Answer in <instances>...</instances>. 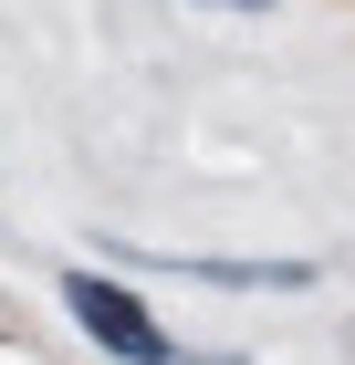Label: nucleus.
<instances>
[{"label":"nucleus","mask_w":355,"mask_h":365,"mask_svg":"<svg viewBox=\"0 0 355 365\" xmlns=\"http://www.w3.org/2000/svg\"><path fill=\"white\" fill-rule=\"evenodd\" d=\"M63 313H74V324L105 344L115 365H178L167 324L136 303V292H126V282H105V272H63Z\"/></svg>","instance_id":"obj_1"},{"label":"nucleus","mask_w":355,"mask_h":365,"mask_svg":"<svg viewBox=\"0 0 355 365\" xmlns=\"http://www.w3.org/2000/svg\"><path fill=\"white\" fill-rule=\"evenodd\" d=\"M219 11H261V0H219Z\"/></svg>","instance_id":"obj_2"}]
</instances>
